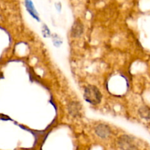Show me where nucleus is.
<instances>
[{"label": "nucleus", "mask_w": 150, "mask_h": 150, "mask_svg": "<svg viewBox=\"0 0 150 150\" xmlns=\"http://www.w3.org/2000/svg\"><path fill=\"white\" fill-rule=\"evenodd\" d=\"M83 96L86 101L92 105L100 103L102 98V95L99 89L96 86H92V85H89L85 88Z\"/></svg>", "instance_id": "nucleus-1"}, {"label": "nucleus", "mask_w": 150, "mask_h": 150, "mask_svg": "<svg viewBox=\"0 0 150 150\" xmlns=\"http://www.w3.org/2000/svg\"><path fill=\"white\" fill-rule=\"evenodd\" d=\"M119 145L124 150H135L136 146L133 139L128 136H122L119 139Z\"/></svg>", "instance_id": "nucleus-2"}, {"label": "nucleus", "mask_w": 150, "mask_h": 150, "mask_svg": "<svg viewBox=\"0 0 150 150\" xmlns=\"http://www.w3.org/2000/svg\"><path fill=\"white\" fill-rule=\"evenodd\" d=\"M95 133L99 137L105 139V138L108 137L109 135L111 134V130L108 127V126L101 124L97 126L96 128H95Z\"/></svg>", "instance_id": "nucleus-3"}, {"label": "nucleus", "mask_w": 150, "mask_h": 150, "mask_svg": "<svg viewBox=\"0 0 150 150\" xmlns=\"http://www.w3.org/2000/svg\"><path fill=\"white\" fill-rule=\"evenodd\" d=\"M81 107L78 102H72L68 105L69 114L73 117H77L80 115Z\"/></svg>", "instance_id": "nucleus-4"}, {"label": "nucleus", "mask_w": 150, "mask_h": 150, "mask_svg": "<svg viewBox=\"0 0 150 150\" xmlns=\"http://www.w3.org/2000/svg\"><path fill=\"white\" fill-rule=\"evenodd\" d=\"M83 24H82L80 21H77L73 24V27H72V30H71L72 35H73V37H74V38L79 37L81 35V34L83 33Z\"/></svg>", "instance_id": "nucleus-5"}, {"label": "nucleus", "mask_w": 150, "mask_h": 150, "mask_svg": "<svg viewBox=\"0 0 150 150\" xmlns=\"http://www.w3.org/2000/svg\"><path fill=\"white\" fill-rule=\"evenodd\" d=\"M25 4H26V8H27L29 13H30V14L32 15V16H33L35 18H36L37 20L39 21V18H38V15H37L36 10H35V8H34L33 4H32V1H26V2H25Z\"/></svg>", "instance_id": "nucleus-6"}, {"label": "nucleus", "mask_w": 150, "mask_h": 150, "mask_svg": "<svg viewBox=\"0 0 150 150\" xmlns=\"http://www.w3.org/2000/svg\"><path fill=\"white\" fill-rule=\"evenodd\" d=\"M139 114L142 116V118L146 119V120H149L150 119V109L146 108V107H142L139 110Z\"/></svg>", "instance_id": "nucleus-7"}, {"label": "nucleus", "mask_w": 150, "mask_h": 150, "mask_svg": "<svg viewBox=\"0 0 150 150\" xmlns=\"http://www.w3.org/2000/svg\"><path fill=\"white\" fill-rule=\"evenodd\" d=\"M62 42V41L61 38L57 35H54V36H53V43H54V45L55 46L59 47L60 46Z\"/></svg>", "instance_id": "nucleus-8"}, {"label": "nucleus", "mask_w": 150, "mask_h": 150, "mask_svg": "<svg viewBox=\"0 0 150 150\" xmlns=\"http://www.w3.org/2000/svg\"><path fill=\"white\" fill-rule=\"evenodd\" d=\"M42 34H43L44 37H49L50 36V31L48 28L45 25L43 26V29H42Z\"/></svg>", "instance_id": "nucleus-9"}]
</instances>
